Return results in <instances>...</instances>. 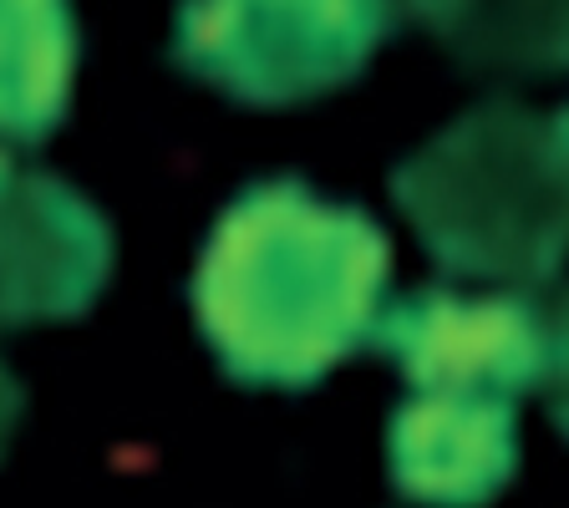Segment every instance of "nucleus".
Here are the masks:
<instances>
[{
	"label": "nucleus",
	"instance_id": "nucleus-1",
	"mask_svg": "<svg viewBox=\"0 0 569 508\" xmlns=\"http://www.w3.org/2000/svg\"><path fill=\"white\" fill-rule=\"evenodd\" d=\"M387 270L391 249L367 213L274 178L213 225L193 270V316L234 381L306 391L371 341Z\"/></svg>",
	"mask_w": 569,
	"mask_h": 508
},
{
	"label": "nucleus",
	"instance_id": "nucleus-2",
	"mask_svg": "<svg viewBox=\"0 0 569 508\" xmlns=\"http://www.w3.org/2000/svg\"><path fill=\"white\" fill-rule=\"evenodd\" d=\"M432 260L483 280H549L565 255V122L478 107L391 173Z\"/></svg>",
	"mask_w": 569,
	"mask_h": 508
},
{
	"label": "nucleus",
	"instance_id": "nucleus-3",
	"mask_svg": "<svg viewBox=\"0 0 569 508\" xmlns=\"http://www.w3.org/2000/svg\"><path fill=\"white\" fill-rule=\"evenodd\" d=\"M397 0H183L173 61L254 107L351 82L391 31Z\"/></svg>",
	"mask_w": 569,
	"mask_h": 508
},
{
	"label": "nucleus",
	"instance_id": "nucleus-4",
	"mask_svg": "<svg viewBox=\"0 0 569 508\" xmlns=\"http://www.w3.org/2000/svg\"><path fill=\"white\" fill-rule=\"evenodd\" d=\"M371 341L391 351L412 391H452V397H498L513 402L523 391H545L565 367V331L555 310L523 296L462 300L452 290L381 306Z\"/></svg>",
	"mask_w": 569,
	"mask_h": 508
},
{
	"label": "nucleus",
	"instance_id": "nucleus-5",
	"mask_svg": "<svg viewBox=\"0 0 569 508\" xmlns=\"http://www.w3.org/2000/svg\"><path fill=\"white\" fill-rule=\"evenodd\" d=\"M112 270L102 213L47 173H16L0 153V326L71 320Z\"/></svg>",
	"mask_w": 569,
	"mask_h": 508
},
{
	"label": "nucleus",
	"instance_id": "nucleus-6",
	"mask_svg": "<svg viewBox=\"0 0 569 508\" xmlns=\"http://www.w3.org/2000/svg\"><path fill=\"white\" fill-rule=\"evenodd\" d=\"M513 402L417 391L391 417V478L412 498L478 504L513 478Z\"/></svg>",
	"mask_w": 569,
	"mask_h": 508
},
{
	"label": "nucleus",
	"instance_id": "nucleus-7",
	"mask_svg": "<svg viewBox=\"0 0 569 508\" xmlns=\"http://www.w3.org/2000/svg\"><path fill=\"white\" fill-rule=\"evenodd\" d=\"M77 21L67 0H0V138L41 142L71 102Z\"/></svg>",
	"mask_w": 569,
	"mask_h": 508
},
{
	"label": "nucleus",
	"instance_id": "nucleus-8",
	"mask_svg": "<svg viewBox=\"0 0 569 508\" xmlns=\"http://www.w3.org/2000/svg\"><path fill=\"white\" fill-rule=\"evenodd\" d=\"M438 41L488 71H549L565 61V0H412Z\"/></svg>",
	"mask_w": 569,
	"mask_h": 508
},
{
	"label": "nucleus",
	"instance_id": "nucleus-9",
	"mask_svg": "<svg viewBox=\"0 0 569 508\" xmlns=\"http://www.w3.org/2000/svg\"><path fill=\"white\" fill-rule=\"evenodd\" d=\"M16 412H21V387L11 381V371L0 367V448H6V438H11Z\"/></svg>",
	"mask_w": 569,
	"mask_h": 508
}]
</instances>
